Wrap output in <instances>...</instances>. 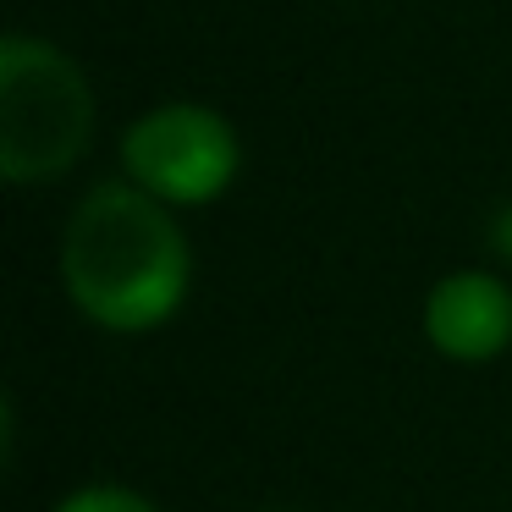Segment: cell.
Wrapping results in <instances>:
<instances>
[{"instance_id":"cell-2","label":"cell","mask_w":512,"mask_h":512,"mask_svg":"<svg viewBox=\"0 0 512 512\" xmlns=\"http://www.w3.org/2000/svg\"><path fill=\"white\" fill-rule=\"evenodd\" d=\"M94 138L89 72L39 34L0 39V177L17 188L56 182Z\"/></svg>"},{"instance_id":"cell-5","label":"cell","mask_w":512,"mask_h":512,"mask_svg":"<svg viewBox=\"0 0 512 512\" xmlns=\"http://www.w3.org/2000/svg\"><path fill=\"white\" fill-rule=\"evenodd\" d=\"M56 512H160L144 490L127 485H78L72 496L56 501Z\"/></svg>"},{"instance_id":"cell-1","label":"cell","mask_w":512,"mask_h":512,"mask_svg":"<svg viewBox=\"0 0 512 512\" xmlns=\"http://www.w3.org/2000/svg\"><path fill=\"white\" fill-rule=\"evenodd\" d=\"M61 281L72 309L100 331H155L188 298V232L171 204L149 199L127 177L94 182L61 232Z\"/></svg>"},{"instance_id":"cell-3","label":"cell","mask_w":512,"mask_h":512,"mask_svg":"<svg viewBox=\"0 0 512 512\" xmlns=\"http://www.w3.org/2000/svg\"><path fill=\"white\" fill-rule=\"evenodd\" d=\"M237 166H243L237 127L199 100L149 105L122 133V177L171 210L221 199L237 182Z\"/></svg>"},{"instance_id":"cell-4","label":"cell","mask_w":512,"mask_h":512,"mask_svg":"<svg viewBox=\"0 0 512 512\" xmlns=\"http://www.w3.org/2000/svg\"><path fill=\"white\" fill-rule=\"evenodd\" d=\"M424 342L452 364H485L512 347V287L490 270H452L424 292Z\"/></svg>"}]
</instances>
